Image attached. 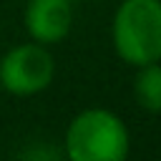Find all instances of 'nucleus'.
<instances>
[{"instance_id":"obj_5","label":"nucleus","mask_w":161,"mask_h":161,"mask_svg":"<svg viewBox=\"0 0 161 161\" xmlns=\"http://www.w3.org/2000/svg\"><path fill=\"white\" fill-rule=\"evenodd\" d=\"M133 96L141 108H146L151 113H161V65H158V60L138 65V73L133 80Z\"/></svg>"},{"instance_id":"obj_4","label":"nucleus","mask_w":161,"mask_h":161,"mask_svg":"<svg viewBox=\"0 0 161 161\" xmlns=\"http://www.w3.org/2000/svg\"><path fill=\"white\" fill-rule=\"evenodd\" d=\"M73 23L70 0H30L25 8V28L38 43H60Z\"/></svg>"},{"instance_id":"obj_2","label":"nucleus","mask_w":161,"mask_h":161,"mask_svg":"<svg viewBox=\"0 0 161 161\" xmlns=\"http://www.w3.org/2000/svg\"><path fill=\"white\" fill-rule=\"evenodd\" d=\"M65 156L70 161H123L128 156V131L106 108L80 111L65 131Z\"/></svg>"},{"instance_id":"obj_3","label":"nucleus","mask_w":161,"mask_h":161,"mask_svg":"<svg viewBox=\"0 0 161 161\" xmlns=\"http://www.w3.org/2000/svg\"><path fill=\"white\" fill-rule=\"evenodd\" d=\"M53 73V55L43 48V43L18 45L0 60V83L13 96H33L45 91Z\"/></svg>"},{"instance_id":"obj_1","label":"nucleus","mask_w":161,"mask_h":161,"mask_svg":"<svg viewBox=\"0 0 161 161\" xmlns=\"http://www.w3.org/2000/svg\"><path fill=\"white\" fill-rule=\"evenodd\" d=\"M111 35L121 60L136 68L161 60V0H123Z\"/></svg>"}]
</instances>
